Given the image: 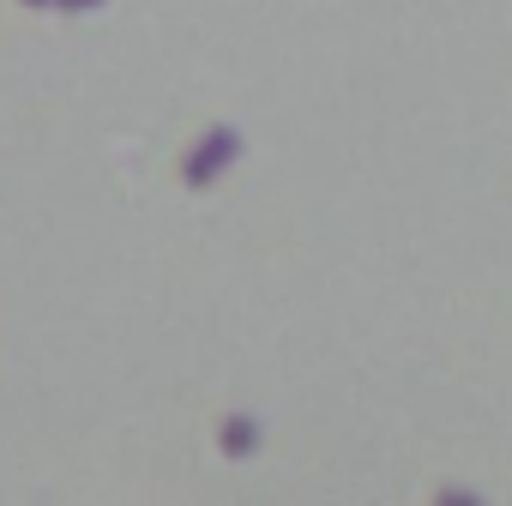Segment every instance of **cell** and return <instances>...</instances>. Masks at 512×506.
<instances>
[{
    "label": "cell",
    "instance_id": "1",
    "mask_svg": "<svg viewBox=\"0 0 512 506\" xmlns=\"http://www.w3.org/2000/svg\"><path fill=\"white\" fill-rule=\"evenodd\" d=\"M229 157H235V133L211 127V133H205V145H199V151L187 157V169H181V175H187V187H205V181H217V175L229 169Z\"/></svg>",
    "mask_w": 512,
    "mask_h": 506
},
{
    "label": "cell",
    "instance_id": "2",
    "mask_svg": "<svg viewBox=\"0 0 512 506\" xmlns=\"http://www.w3.org/2000/svg\"><path fill=\"white\" fill-rule=\"evenodd\" d=\"M61 13H85V7H103V0H55Z\"/></svg>",
    "mask_w": 512,
    "mask_h": 506
},
{
    "label": "cell",
    "instance_id": "3",
    "mask_svg": "<svg viewBox=\"0 0 512 506\" xmlns=\"http://www.w3.org/2000/svg\"><path fill=\"white\" fill-rule=\"evenodd\" d=\"M19 7H55V0H19Z\"/></svg>",
    "mask_w": 512,
    "mask_h": 506
}]
</instances>
